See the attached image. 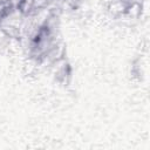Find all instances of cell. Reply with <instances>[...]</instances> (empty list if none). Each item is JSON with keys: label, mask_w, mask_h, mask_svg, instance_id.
Returning <instances> with one entry per match:
<instances>
[{"label": "cell", "mask_w": 150, "mask_h": 150, "mask_svg": "<svg viewBox=\"0 0 150 150\" xmlns=\"http://www.w3.org/2000/svg\"><path fill=\"white\" fill-rule=\"evenodd\" d=\"M129 1L128 0H112L109 2V6H108V9L109 12L115 15V16H118V15H124L127 9H128V6H129Z\"/></svg>", "instance_id": "6da1fadb"}, {"label": "cell", "mask_w": 150, "mask_h": 150, "mask_svg": "<svg viewBox=\"0 0 150 150\" xmlns=\"http://www.w3.org/2000/svg\"><path fill=\"white\" fill-rule=\"evenodd\" d=\"M33 1V7L35 11L40 9H46V7L53 1V0H32Z\"/></svg>", "instance_id": "7a4b0ae2"}]
</instances>
